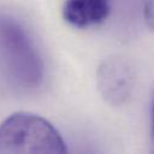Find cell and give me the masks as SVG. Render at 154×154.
<instances>
[{
    "label": "cell",
    "mask_w": 154,
    "mask_h": 154,
    "mask_svg": "<svg viewBox=\"0 0 154 154\" xmlns=\"http://www.w3.org/2000/svg\"><path fill=\"white\" fill-rule=\"evenodd\" d=\"M67 150L60 132L38 114L14 112L0 124V153L65 154Z\"/></svg>",
    "instance_id": "7a4b0ae2"
},
{
    "label": "cell",
    "mask_w": 154,
    "mask_h": 154,
    "mask_svg": "<svg viewBox=\"0 0 154 154\" xmlns=\"http://www.w3.org/2000/svg\"><path fill=\"white\" fill-rule=\"evenodd\" d=\"M0 71L20 91L37 89L45 77L43 60L22 23L0 12Z\"/></svg>",
    "instance_id": "6da1fadb"
},
{
    "label": "cell",
    "mask_w": 154,
    "mask_h": 154,
    "mask_svg": "<svg viewBox=\"0 0 154 154\" xmlns=\"http://www.w3.org/2000/svg\"><path fill=\"white\" fill-rule=\"evenodd\" d=\"M135 70L122 57H108L97 67L96 84L101 97L111 106L126 103L135 88Z\"/></svg>",
    "instance_id": "3957f363"
},
{
    "label": "cell",
    "mask_w": 154,
    "mask_h": 154,
    "mask_svg": "<svg viewBox=\"0 0 154 154\" xmlns=\"http://www.w3.org/2000/svg\"><path fill=\"white\" fill-rule=\"evenodd\" d=\"M111 11L109 0H64L63 17L72 26L90 28L103 23Z\"/></svg>",
    "instance_id": "277c9868"
},
{
    "label": "cell",
    "mask_w": 154,
    "mask_h": 154,
    "mask_svg": "<svg viewBox=\"0 0 154 154\" xmlns=\"http://www.w3.org/2000/svg\"><path fill=\"white\" fill-rule=\"evenodd\" d=\"M143 14L148 28L152 29V0H143Z\"/></svg>",
    "instance_id": "5b68a950"
}]
</instances>
